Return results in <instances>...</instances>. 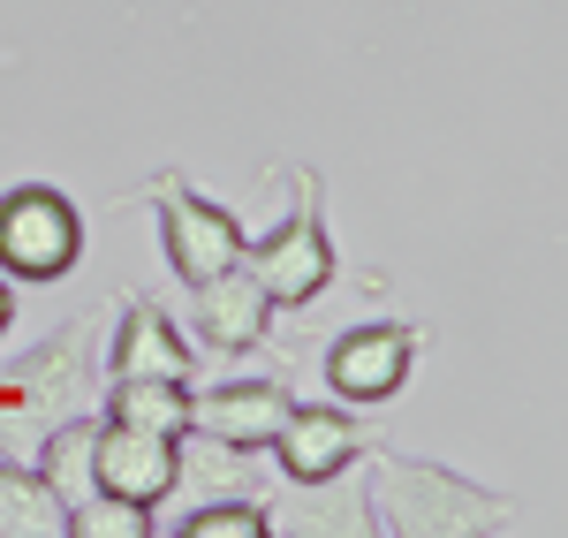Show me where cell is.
<instances>
[{"label": "cell", "mask_w": 568, "mask_h": 538, "mask_svg": "<svg viewBox=\"0 0 568 538\" xmlns=\"http://www.w3.org/2000/svg\"><path fill=\"white\" fill-rule=\"evenodd\" d=\"M114 425H144V433H182L190 425V379H106V409Z\"/></svg>", "instance_id": "15"}, {"label": "cell", "mask_w": 568, "mask_h": 538, "mask_svg": "<svg viewBox=\"0 0 568 538\" xmlns=\"http://www.w3.org/2000/svg\"><path fill=\"white\" fill-rule=\"evenodd\" d=\"M175 494L182 500H265V470L251 448H227V440H213V433H197V425H182L175 440Z\"/></svg>", "instance_id": "12"}, {"label": "cell", "mask_w": 568, "mask_h": 538, "mask_svg": "<svg viewBox=\"0 0 568 538\" xmlns=\"http://www.w3.org/2000/svg\"><path fill=\"white\" fill-rule=\"evenodd\" d=\"M69 531H77V538H152V531H160V516L136 508V500L91 494L84 508H69Z\"/></svg>", "instance_id": "17"}, {"label": "cell", "mask_w": 568, "mask_h": 538, "mask_svg": "<svg viewBox=\"0 0 568 538\" xmlns=\"http://www.w3.org/2000/svg\"><path fill=\"white\" fill-rule=\"evenodd\" d=\"M8 326H16V281L0 273V334H8Z\"/></svg>", "instance_id": "18"}, {"label": "cell", "mask_w": 568, "mask_h": 538, "mask_svg": "<svg viewBox=\"0 0 568 538\" xmlns=\"http://www.w3.org/2000/svg\"><path fill=\"white\" fill-rule=\"evenodd\" d=\"M243 273L273 296V312H304V304H318L334 288L342 251L326 235V182H318V168H296V213L273 235L243 243Z\"/></svg>", "instance_id": "3"}, {"label": "cell", "mask_w": 568, "mask_h": 538, "mask_svg": "<svg viewBox=\"0 0 568 538\" xmlns=\"http://www.w3.org/2000/svg\"><path fill=\"white\" fill-rule=\"evenodd\" d=\"M175 440L182 433H144V425L99 417V433H91V478H99V494L160 508V500L175 494Z\"/></svg>", "instance_id": "9"}, {"label": "cell", "mask_w": 568, "mask_h": 538, "mask_svg": "<svg viewBox=\"0 0 568 538\" xmlns=\"http://www.w3.org/2000/svg\"><path fill=\"white\" fill-rule=\"evenodd\" d=\"M364 455H372V478H364L372 524L387 538H524L530 531V516L508 494H493L478 478L447 470L433 455L387 448L379 433H372Z\"/></svg>", "instance_id": "1"}, {"label": "cell", "mask_w": 568, "mask_h": 538, "mask_svg": "<svg viewBox=\"0 0 568 538\" xmlns=\"http://www.w3.org/2000/svg\"><path fill=\"white\" fill-rule=\"evenodd\" d=\"M288 403H296L288 379H213V387L190 379V425L213 433V440H227V448H251V455L273 448Z\"/></svg>", "instance_id": "11"}, {"label": "cell", "mask_w": 568, "mask_h": 538, "mask_svg": "<svg viewBox=\"0 0 568 538\" xmlns=\"http://www.w3.org/2000/svg\"><path fill=\"white\" fill-rule=\"evenodd\" d=\"M99 304L77 312L69 326H53L45 342H31L23 357L0 364V455H31L53 417H69V409L91 403V387H99Z\"/></svg>", "instance_id": "2"}, {"label": "cell", "mask_w": 568, "mask_h": 538, "mask_svg": "<svg viewBox=\"0 0 568 538\" xmlns=\"http://www.w3.org/2000/svg\"><path fill=\"white\" fill-rule=\"evenodd\" d=\"M144 205L160 213V251H168V266H175L182 288L205 281V273H220V266H235L243 243H251L243 221H235L220 197H205L182 168H160V175L144 182Z\"/></svg>", "instance_id": "5"}, {"label": "cell", "mask_w": 568, "mask_h": 538, "mask_svg": "<svg viewBox=\"0 0 568 538\" xmlns=\"http://www.w3.org/2000/svg\"><path fill=\"white\" fill-rule=\"evenodd\" d=\"M349 478V470H342ZM342 478H318V486H296L304 500H288L273 516V531H304V538H356V531H379L372 524V494L364 486H342Z\"/></svg>", "instance_id": "13"}, {"label": "cell", "mask_w": 568, "mask_h": 538, "mask_svg": "<svg viewBox=\"0 0 568 538\" xmlns=\"http://www.w3.org/2000/svg\"><path fill=\"white\" fill-rule=\"evenodd\" d=\"M425 326L417 318H356V326H342L334 342H326V387H334V403L349 409H379L394 403L402 387H409V372H417V357H425Z\"/></svg>", "instance_id": "6"}, {"label": "cell", "mask_w": 568, "mask_h": 538, "mask_svg": "<svg viewBox=\"0 0 568 538\" xmlns=\"http://www.w3.org/2000/svg\"><path fill=\"white\" fill-rule=\"evenodd\" d=\"M69 508L23 455H0V538H61Z\"/></svg>", "instance_id": "14"}, {"label": "cell", "mask_w": 568, "mask_h": 538, "mask_svg": "<svg viewBox=\"0 0 568 538\" xmlns=\"http://www.w3.org/2000/svg\"><path fill=\"white\" fill-rule=\"evenodd\" d=\"M190 334L213 357H251V349L273 342V296L243 273V258L205 273V281H190Z\"/></svg>", "instance_id": "8"}, {"label": "cell", "mask_w": 568, "mask_h": 538, "mask_svg": "<svg viewBox=\"0 0 568 538\" xmlns=\"http://www.w3.org/2000/svg\"><path fill=\"white\" fill-rule=\"evenodd\" d=\"M175 531H182V538H273V508H265V500H243V494L197 500Z\"/></svg>", "instance_id": "16"}, {"label": "cell", "mask_w": 568, "mask_h": 538, "mask_svg": "<svg viewBox=\"0 0 568 538\" xmlns=\"http://www.w3.org/2000/svg\"><path fill=\"white\" fill-rule=\"evenodd\" d=\"M197 379V349L175 326V312L160 296H122V318H114V349L99 364V379Z\"/></svg>", "instance_id": "10"}, {"label": "cell", "mask_w": 568, "mask_h": 538, "mask_svg": "<svg viewBox=\"0 0 568 538\" xmlns=\"http://www.w3.org/2000/svg\"><path fill=\"white\" fill-rule=\"evenodd\" d=\"M364 448H372V433H364V417L349 403H288V417H281V433H273L265 455L281 463L288 486H318V478L356 470Z\"/></svg>", "instance_id": "7"}, {"label": "cell", "mask_w": 568, "mask_h": 538, "mask_svg": "<svg viewBox=\"0 0 568 538\" xmlns=\"http://www.w3.org/2000/svg\"><path fill=\"white\" fill-rule=\"evenodd\" d=\"M84 258V213L53 182H16L0 197V273L8 281H69Z\"/></svg>", "instance_id": "4"}]
</instances>
